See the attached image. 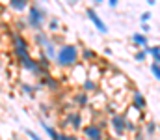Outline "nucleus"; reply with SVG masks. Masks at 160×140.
<instances>
[{"mask_svg": "<svg viewBox=\"0 0 160 140\" xmlns=\"http://www.w3.org/2000/svg\"><path fill=\"white\" fill-rule=\"evenodd\" d=\"M80 49L75 43H63L58 49V56H56V64L62 69H73L80 62Z\"/></svg>", "mask_w": 160, "mask_h": 140, "instance_id": "1", "label": "nucleus"}, {"mask_svg": "<svg viewBox=\"0 0 160 140\" xmlns=\"http://www.w3.org/2000/svg\"><path fill=\"white\" fill-rule=\"evenodd\" d=\"M47 17H48L47 8L41 6V4H34V6H30V9H28V13H26V23H28V26H30L34 32H39V30L45 28V24L48 23Z\"/></svg>", "mask_w": 160, "mask_h": 140, "instance_id": "2", "label": "nucleus"}, {"mask_svg": "<svg viewBox=\"0 0 160 140\" xmlns=\"http://www.w3.org/2000/svg\"><path fill=\"white\" fill-rule=\"evenodd\" d=\"M11 43H13V54H15V58L17 60H22V58H28L30 56V45H28V41L24 39V36L21 34V32H11Z\"/></svg>", "mask_w": 160, "mask_h": 140, "instance_id": "3", "label": "nucleus"}, {"mask_svg": "<svg viewBox=\"0 0 160 140\" xmlns=\"http://www.w3.org/2000/svg\"><path fill=\"white\" fill-rule=\"evenodd\" d=\"M108 123H110L112 131L116 133V137H123V135L128 133V120H127V116L121 114V112H114V114L110 116Z\"/></svg>", "mask_w": 160, "mask_h": 140, "instance_id": "4", "label": "nucleus"}, {"mask_svg": "<svg viewBox=\"0 0 160 140\" xmlns=\"http://www.w3.org/2000/svg\"><path fill=\"white\" fill-rule=\"evenodd\" d=\"M82 135L86 140H104V131L99 123H86Z\"/></svg>", "mask_w": 160, "mask_h": 140, "instance_id": "5", "label": "nucleus"}, {"mask_svg": "<svg viewBox=\"0 0 160 140\" xmlns=\"http://www.w3.org/2000/svg\"><path fill=\"white\" fill-rule=\"evenodd\" d=\"M86 15H88V19L91 21V24L97 28V32H101V34H108V24L101 19V15H99L93 8H88V9H86Z\"/></svg>", "mask_w": 160, "mask_h": 140, "instance_id": "6", "label": "nucleus"}, {"mask_svg": "<svg viewBox=\"0 0 160 140\" xmlns=\"http://www.w3.org/2000/svg\"><path fill=\"white\" fill-rule=\"evenodd\" d=\"M65 122H67V125L73 129V131H82L84 127V118H82V112L80 110H69L67 112V116H65Z\"/></svg>", "mask_w": 160, "mask_h": 140, "instance_id": "7", "label": "nucleus"}, {"mask_svg": "<svg viewBox=\"0 0 160 140\" xmlns=\"http://www.w3.org/2000/svg\"><path fill=\"white\" fill-rule=\"evenodd\" d=\"M86 79H88V67L84 65V62L77 64L73 69H69V80H75V82H78L80 86H82V82Z\"/></svg>", "mask_w": 160, "mask_h": 140, "instance_id": "8", "label": "nucleus"}, {"mask_svg": "<svg viewBox=\"0 0 160 140\" xmlns=\"http://www.w3.org/2000/svg\"><path fill=\"white\" fill-rule=\"evenodd\" d=\"M32 41H34V45H38V49H47V47L52 43V36L50 34H47V32H34V36H32Z\"/></svg>", "mask_w": 160, "mask_h": 140, "instance_id": "9", "label": "nucleus"}, {"mask_svg": "<svg viewBox=\"0 0 160 140\" xmlns=\"http://www.w3.org/2000/svg\"><path fill=\"white\" fill-rule=\"evenodd\" d=\"M130 103H132V106H136L138 110H145L147 108V99H145V95L142 92H138V90H134L132 95H130Z\"/></svg>", "mask_w": 160, "mask_h": 140, "instance_id": "10", "label": "nucleus"}, {"mask_svg": "<svg viewBox=\"0 0 160 140\" xmlns=\"http://www.w3.org/2000/svg\"><path fill=\"white\" fill-rule=\"evenodd\" d=\"M130 41H132V45L138 47V49H147V47H149V38H147L143 32L132 34V36H130Z\"/></svg>", "mask_w": 160, "mask_h": 140, "instance_id": "11", "label": "nucleus"}, {"mask_svg": "<svg viewBox=\"0 0 160 140\" xmlns=\"http://www.w3.org/2000/svg\"><path fill=\"white\" fill-rule=\"evenodd\" d=\"M8 6H9L13 11L22 13V11H28L32 4H30V0H8Z\"/></svg>", "mask_w": 160, "mask_h": 140, "instance_id": "12", "label": "nucleus"}, {"mask_svg": "<svg viewBox=\"0 0 160 140\" xmlns=\"http://www.w3.org/2000/svg\"><path fill=\"white\" fill-rule=\"evenodd\" d=\"M38 122H39V125L43 127V131L47 133V137H48L50 140H60V135H62V133H58V131L48 123V122H45L43 118H38Z\"/></svg>", "mask_w": 160, "mask_h": 140, "instance_id": "13", "label": "nucleus"}, {"mask_svg": "<svg viewBox=\"0 0 160 140\" xmlns=\"http://www.w3.org/2000/svg\"><path fill=\"white\" fill-rule=\"evenodd\" d=\"M80 58H82L84 64H93V62L99 58V54H97L93 49H89V47H82V50H80Z\"/></svg>", "mask_w": 160, "mask_h": 140, "instance_id": "14", "label": "nucleus"}, {"mask_svg": "<svg viewBox=\"0 0 160 140\" xmlns=\"http://www.w3.org/2000/svg\"><path fill=\"white\" fill-rule=\"evenodd\" d=\"M73 101H75V105H77V106H82V108H86V106L91 103V99H89V93L82 92V90L73 95Z\"/></svg>", "mask_w": 160, "mask_h": 140, "instance_id": "15", "label": "nucleus"}, {"mask_svg": "<svg viewBox=\"0 0 160 140\" xmlns=\"http://www.w3.org/2000/svg\"><path fill=\"white\" fill-rule=\"evenodd\" d=\"M39 84L47 86V88H48V90H52V92H58V90H60V80H58V79H54V77H50V75H47V77L39 79Z\"/></svg>", "mask_w": 160, "mask_h": 140, "instance_id": "16", "label": "nucleus"}, {"mask_svg": "<svg viewBox=\"0 0 160 140\" xmlns=\"http://www.w3.org/2000/svg\"><path fill=\"white\" fill-rule=\"evenodd\" d=\"M142 129H143V133H145V137L151 140L157 137V133H158V125L155 123V122H145L143 125H142Z\"/></svg>", "mask_w": 160, "mask_h": 140, "instance_id": "17", "label": "nucleus"}, {"mask_svg": "<svg viewBox=\"0 0 160 140\" xmlns=\"http://www.w3.org/2000/svg\"><path fill=\"white\" fill-rule=\"evenodd\" d=\"M80 90L86 93H93L99 90V82L97 80H91V79H86L84 82H82V86H80Z\"/></svg>", "mask_w": 160, "mask_h": 140, "instance_id": "18", "label": "nucleus"}, {"mask_svg": "<svg viewBox=\"0 0 160 140\" xmlns=\"http://www.w3.org/2000/svg\"><path fill=\"white\" fill-rule=\"evenodd\" d=\"M43 84H28V82H21V92H24V95H34V92H38Z\"/></svg>", "mask_w": 160, "mask_h": 140, "instance_id": "19", "label": "nucleus"}, {"mask_svg": "<svg viewBox=\"0 0 160 140\" xmlns=\"http://www.w3.org/2000/svg\"><path fill=\"white\" fill-rule=\"evenodd\" d=\"M88 79L99 82V79H101V69H99L95 64H89V65H88Z\"/></svg>", "mask_w": 160, "mask_h": 140, "instance_id": "20", "label": "nucleus"}, {"mask_svg": "<svg viewBox=\"0 0 160 140\" xmlns=\"http://www.w3.org/2000/svg\"><path fill=\"white\" fill-rule=\"evenodd\" d=\"M58 49H60V47H56V45H54V41H52L50 45L47 47V49H43V50H45V54H47V56H48L52 62H56V56H58Z\"/></svg>", "mask_w": 160, "mask_h": 140, "instance_id": "21", "label": "nucleus"}, {"mask_svg": "<svg viewBox=\"0 0 160 140\" xmlns=\"http://www.w3.org/2000/svg\"><path fill=\"white\" fill-rule=\"evenodd\" d=\"M147 52H149V56L153 58V62H158L160 64V45L147 47Z\"/></svg>", "mask_w": 160, "mask_h": 140, "instance_id": "22", "label": "nucleus"}, {"mask_svg": "<svg viewBox=\"0 0 160 140\" xmlns=\"http://www.w3.org/2000/svg\"><path fill=\"white\" fill-rule=\"evenodd\" d=\"M38 62H39L45 69H50V64H52V60H50V58L45 54V50H41V52H39V56H38Z\"/></svg>", "mask_w": 160, "mask_h": 140, "instance_id": "23", "label": "nucleus"}, {"mask_svg": "<svg viewBox=\"0 0 160 140\" xmlns=\"http://www.w3.org/2000/svg\"><path fill=\"white\" fill-rule=\"evenodd\" d=\"M47 28L50 30V32H58L60 28H62V24H60V19H56V17H52L48 23H47Z\"/></svg>", "mask_w": 160, "mask_h": 140, "instance_id": "24", "label": "nucleus"}, {"mask_svg": "<svg viewBox=\"0 0 160 140\" xmlns=\"http://www.w3.org/2000/svg\"><path fill=\"white\" fill-rule=\"evenodd\" d=\"M149 71H151V75H153V77L160 82V64H158V62H153V64L149 65Z\"/></svg>", "mask_w": 160, "mask_h": 140, "instance_id": "25", "label": "nucleus"}, {"mask_svg": "<svg viewBox=\"0 0 160 140\" xmlns=\"http://www.w3.org/2000/svg\"><path fill=\"white\" fill-rule=\"evenodd\" d=\"M147 56H149L147 49H140V50H136V54H134V60H136V62H145V60H147Z\"/></svg>", "mask_w": 160, "mask_h": 140, "instance_id": "26", "label": "nucleus"}, {"mask_svg": "<svg viewBox=\"0 0 160 140\" xmlns=\"http://www.w3.org/2000/svg\"><path fill=\"white\" fill-rule=\"evenodd\" d=\"M26 137H28L30 140H43V137L38 135L36 131H32V129H26Z\"/></svg>", "mask_w": 160, "mask_h": 140, "instance_id": "27", "label": "nucleus"}, {"mask_svg": "<svg viewBox=\"0 0 160 140\" xmlns=\"http://www.w3.org/2000/svg\"><path fill=\"white\" fill-rule=\"evenodd\" d=\"M60 140H78V137L75 133H62L60 135Z\"/></svg>", "mask_w": 160, "mask_h": 140, "instance_id": "28", "label": "nucleus"}, {"mask_svg": "<svg viewBox=\"0 0 160 140\" xmlns=\"http://www.w3.org/2000/svg\"><path fill=\"white\" fill-rule=\"evenodd\" d=\"M151 17H153L151 11H143V13L140 15V23H147V21H151Z\"/></svg>", "mask_w": 160, "mask_h": 140, "instance_id": "29", "label": "nucleus"}, {"mask_svg": "<svg viewBox=\"0 0 160 140\" xmlns=\"http://www.w3.org/2000/svg\"><path fill=\"white\" fill-rule=\"evenodd\" d=\"M140 26H142V32H143V34H147V32L151 30V26H149V23H140Z\"/></svg>", "mask_w": 160, "mask_h": 140, "instance_id": "30", "label": "nucleus"}, {"mask_svg": "<svg viewBox=\"0 0 160 140\" xmlns=\"http://www.w3.org/2000/svg\"><path fill=\"white\" fill-rule=\"evenodd\" d=\"M118 4H119V0H108V6L110 8H118Z\"/></svg>", "mask_w": 160, "mask_h": 140, "instance_id": "31", "label": "nucleus"}, {"mask_svg": "<svg viewBox=\"0 0 160 140\" xmlns=\"http://www.w3.org/2000/svg\"><path fill=\"white\" fill-rule=\"evenodd\" d=\"M47 2L48 0H38V4H41V6H47Z\"/></svg>", "mask_w": 160, "mask_h": 140, "instance_id": "32", "label": "nucleus"}, {"mask_svg": "<svg viewBox=\"0 0 160 140\" xmlns=\"http://www.w3.org/2000/svg\"><path fill=\"white\" fill-rule=\"evenodd\" d=\"M147 4H149V6H155V4H157V0H147Z\"/></svg>", "mask_w": 160, "mask_h": 140, "instance_id": "33", "label": "nucleus"}, {"mask_svg": "<svg viewBox=\"0 0 160 140\" xmlns=\"http://www.w3.org/2000/svg\"><path fill=\"white\" fill-rule=\"evenodd\" d=\"M67 2H69V4H73V6H75V4H77V2H78V0H67Z\"/></svg>", "mask_w": 160, "mask_h": 140, "instance_id": "34", "label": "nucleus"}, {"mask_svg": "<svg viewBox=\"0 0 160 140\" xmlns=\"http://www.w3.org/2000/svg\"><path fill=\"white\" fill-rule=\"evenodd\" d=\"M102 2H104V0H95V4H102Z\"/></svg>", "mask_w": 160, "mask_h": 140, "instance_id": "35", "label": "nucleus"}, {"mask_svg": "<svg viewBox=\"0 0 160 140\" xmlns=\"http://www.w3.org/2000/svg\"><path fill=\"white\" fill-rule=\"evenodd\" d=\"M158 135H160V125H158Z\"/></svg>", "mask_w": 160, "mask_h": 140, "instance_id": "36", "label": "nucleus"}, {"mask_svg": "<svg viewBox=\"0 0 160 140\" xmlns=\"http://www.w3.org/2000/svg\"><path fill=\"white\" fill-rule=\"evenodd\" d=\"M158 140H160V138H158Z\"/></svg>", "mask_w": 160, "mask_h": 140, "instance_id": "37", "label": "nucleus"}]
</instances>
